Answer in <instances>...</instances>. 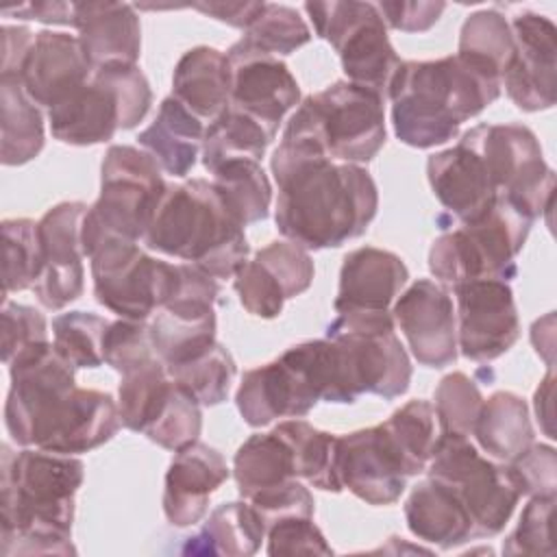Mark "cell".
<instances>
[{"label": "cell", "mask_w": 557, "mask_h": 557, "mask_svg": "<svg viewBox=\"0 0 557 557\" xmlns=\"http://www.w3.org/2000/svg\"><path fill=\"white\" fill-rule=\"evenodd\" d=\"M278 185L276 228L307 248H337L366 233L379 209L370 172L355 163H335L309 141L281 137L270 157Z\"/></svg>", "instance_id": "1"}, {"label": "cell", "mask_w": 557, "mask_h": 557, "mask_svg": "<svg viewBox=\"0 0 557 557\" xmlns=\"http://www.w3.org/2000/svg\"><path fill=\"white\" fill-rule=\"evenodd\" d=\"M74 370L54 346L9 366L4 426L15 444L78 455L117 433L122 420L113 396L76 387Z\"/></svg>", "instance_id": "2"}, {"label": "cell", "mask_w": 557, "mask_h": 557, "mask_svg": "<svg viewBox=\"0 0 557 557\" xmlns=\"http://www.w3.org/2000/svg\"><path fill=\"white\" fill-rule=\"evenodd\" d=\"M85 466L74 455L2 444L0 544L2 555H70L74 496Z\"/></svg>", "instance_id": "3"}, {"label": "cell", "mask_w": 557, "mask_h": 557, "mask_svg": "<svg viewBox=\"0 0 557 557\" xmlns=\"http://www.w3.org/2000/svg\"><path fill=\"white\" fill-rule=\"evenodd\" d=\"M500 96V83L457 54L435 61H403L392 78V124L411 148H433L457 137L459 126Z\"/></svg>", "instance_id": "4"}, {"label": "cell", "mask_w": 557, "mask_h": 557, "mask_svg": "<svg viewBox=\"0 0 557 557\" xmlns=\"http://www.w3.org/2000/svg\"><path fill=\"white\" fill-rule=\"evenodd\" d=\"M144 244L194 263L213 278H233L250 250L244 226L226 211L213 183L205 178L165 187Z\"/></svg>", "instance_id": "5"}, {"label": "cell", "mask_w": 557, "mask_h": 557, "mask_svg": "<svg viewBox=\"0 0 557 557\" xmlns=\"http://www.w3.org/2000/svg\"><path fill=\"white\" fill-rule=\"evenodd\" d=\"M331 339H309L287 348L278 359L244 372L235 394L248 426L276 418H302L318 400L331 403L335 387Z\"/></svg>", "instance_id": "6"}, {"label": "cell", "mask_w": 557, "mask_h": 557, "mask_svg": "<svg viewBox=\"0 0 557 557\" xmlns=\"http://www.w3.org/2000/svg\"><path fill=\"white\" fill-rule=\"evenodd\" d=\"M159 163L141 148L115 144L100 168V196L83 220V252L89 257L107 239H144L165 191Z\"/></svg>", "instance_id": "7"}, {"label": "cell", "mask_w": 557, "mask_h": 557, "mask_svg": "<svg viewBox=\"0 0 557 557\" xmlns=\"http://www.w3.org/2000/svg\"><path fill=\"white\" fill-rule=\"evenodd\" d=\"M283 135L309 139L329 159L366 163L385 144L383 98L355 83L337 81L307 96L287 120Z\"/></svg>", "instance_id": "8"}, {"label": "cell", "mask_w": 557, "mask_h": 557, "mask_svg": "<svg viewBox=\"0 0 557 557\" xmlns=\"http://www.w3.org/2000/svg\"><path fill=\"white\" fill-rule=\"evenodd\" d=\"M533 220L505 196L476 222L442 233L429 250V270L446 285L468 281H509Z\"/></svg>", "instance_id": "9"}, {"label": "cell", "mask_w": 557, "mask_h": 557, "mask_svg": "<svg viewBox=\"0 0 557 557\" xmlns=\"http://www.w3.org/2000/svg\"><path fill=\"white\" fill-rule=\"evenodd\" d=\"M150 104V83L137 65L102 67L89 83L48 109L50 133L70 146L104 144L120 128L137 126Z\"/></svg>", "instance_id": "10"}, {"label": "cell", "mask_w": 557, "mask_h": 557, "mask_svg": "<svg viewBox=\"0 0 557 557\" xmlns=\"http://www.w3.org/2000/svg\"><path fill=\"white\" fill-rule=\"evenodd\" d=\"M426 470L459 496L472 524V540L498 535L520 500L507 468L483 457L468 435L440 433Z\"/></svg>", "instance_id": "11"}, {"label": "cell", "mask_w": 557, "mask_h": 557, "mask_svg": "<svg viewBox=\"0 0 557 557\" xmlns=\"http://www.w3.org/2000/svg\"><path fill=\"white\" fill-rule=\"evenodd\" d=\"M315 35L329 41L342 59L348 83H355L379 98H387L400 57L387 39V26L370 2H305Z\"/></svg>", "instance_id": "12"}, {"label": "cell", "mask_w": 557, "mask_h": 557, "mask_svg": "<svg viewBox=\"0 0 557 557\" xmlns=\"http://www.w3.org/2000/svg\"><path fill=\"white\" fill-rule=\"evenodd\" d=\"M94 296L126 320H146L176 289L178 263L146 255L137 242L107 239L91 255Z\"/></svg>", "instance_id": "13"}, {"label": "cell", "mask_w": 557, "mask_h": 557, "mask_svg": "<svg viewBox=\"0 0 557 557\" xmlns=\"http://www.w3.org/2000/svg\"><path fill=\"white\" fill-rule=\"evenodd\" d=\"M483 157L498 196L531 220L553 205L555 172L546 165L535 133L522 124H479L461 135Z\"/></svg>", "instance_id": "14"}, {"label": "cell", "mask_w": 557, "mask_h": 557, "mask_svg": "<svg viewBox=\"0 0 557 557\" xmlns=\"http://www.w3.org/2000/svg\"><path fill=\"white\" fill-rule=\"evenodd\" d=\"M335 352V403H355L361 394L392 400L407 392L411 361L394 329H348L329 324Z\"/></svg>", "instance_id": "15"}, {"label": "cell", "mask_w": 557, "mask_h": 557, "mask_svg": "<svg viewBox=\"0 0 557 557\" xmlns=\"http://www.w3.org/2000/svg\"><path fill=\"white\" fill-rule=\"evenodd\" d=\"M218 281L194 263H178L172 298L148 324L154 355L165 368L185 363L215 344Z\"/></svg>", "instance_id": "16"}, {"label": "cell", "mask_w": 557, "mask_h": 557, "mask_svg": "<svg viewBox=\"0 0 557 557\" xmlns=\"http://www.w3.org/2000/svg\"><path fill=\"white\" fill-rule=\"evenodd\" d=\"M457 309V348L472 361L505 355L520 335L518 311L509 283L483 278L453 287Z\"/></svg>", "instance_id": "17"}, {"label": "cell", "mask_w": 557, "mask_h": 557, "mask_svg": "<svg viewBox=\"0 0 557 557\" xmlns=\"http://www.w3.org/2000/svg\"><path fill=\"white\" fill-rule=\"evenodd\" d=\"M85 202H59L37 222L41 244V272L33 285L46 309H63L83 294V220Z\"/></svg>", "instance_id": "18"}, {"label": "cell", "mask_w": 557, "mask_h": 557, "mask_svg": "<svg viewBox=\"0 0 557 557\" xmlns=\"http://www.w3.org/2000/svg\"><path fill=\"white\" fill-rule=\"evenodd\" d=\"M513 54L503 70L500 87L522 111H544L555 104L557 30L540 13H518L513 17Z\"/></svg>", "instance_id": "19"}, {"label": "cell", "mask_w": 557, "mask_h": 557, "mask_svg": "<svg viewBox=\"0 0 557 557\" xmlns=\"http://www.w3.org/2000/svg\"><path fill=\"white\" fill-rule=\"evenodd\" d=\"M226 59L231 72L228 104L252 115L276 135L283 115L300 104L296 78L278 57L255 48L244 37L228 48Z\"/></svg>", "instance_id": "20"}, {"label": "cell", "mask_w": 557, "mask_h": 557, "mask_svg": "<svg viewBox=\"0 0 557 557\" xmlns=\"http://www.w3.org/2000/svg\"><path fill=\"white\" fill-rule=\"evenodd\" d=\"M392 315L420 366L446 368L455 363L457 320L450 292L444 285L418 278L398 296Z\"/></svg>", "instance_id": "21"}, {"label": "cell", "mask_w": 557, "mask_h": 557, "mask_svg": "<svg viewBox=\"0 0 557 557\" xmlns=\"http://www.w3.org/2000/svg\"><path fill=\"white\" fill-rule=\"evenodd\" d=\"M335 468L342 490L368 505H392L405 492V466L381 424L337 437Z\"/></svg>", "instance_id": "22"}, {"label": "cell", "mask_w": 557, "mask_h": 557, "mask_svg": "<svg viewBox=\"0 0 557 557\" xmlns=\"http://www.w3.org/2000/svg\"><path fill=\"white\" fill-rule=\"evenodd\" d=\"M426 176L435 198L461 224L483 218L498 198L481 152L463 137L429 157Z\"/></svg>", "instance_id": "23"}, {"label": "cell", "mask_w": 557, "mask_h": 557, "mask_svg": "<svg viewBox=\"0 0 557 557\" xmlns=\"http://www.w3.org/2000/svg\"><path fill=\"white\" fill-rule=\"evenodd\" d=\"M224 457L202 442H191L170 461L163 487V513L172 527L185 529L200 522L209 509L211 494L228 479Z\"/></svg>", "instance_id": "24"}, {"label": "cell", "mask_w": 557, "mask_h": 557, "mask_svg": "<svg viewBox=\"0 0 557 557\" xmlns=\"http://www.w3.org/2000/svg\"><path fill=\"white\" fill-rule=\"evenodd\" d=\"M91 72L78 37L39 30L22 67V85L37 107L52 109L89 83Z\"/></svg>", "instance_id": "25"}, {"label": "cell", "mask_w": 557, "mask_h": 557, "mask_svg": "<svg viewBox=\"0 0 557 557\" xmlns=\"http://www.w3.org/2000/svg\"><path fill=\"white\" fill-rule=\"evenodd\" d=\"M409 278L403 259L389 250L361 246L344 257L339 289L333 302L337 313H381L400 294Z\"/></svg>", "instance_id": "26"}, {"label": "cell", "mask_w": 557, "mask_h": 557, "mask_svg": "<svg viewBox=\"0 0 557 557\" xmlns=\"http://www.w3.org/2000/svg\"><path fill=\"white\" fill-rule=\"evenodd\" d=\"M78 44L91 70L137 65L141 26L126 2H74Z\"/></svg>", "instance_id": "27"}, {"label": "cell", "mask_w": 557, "mask_h": 557, "mask_svg": "<svg viewBox=\"0 0 557 557\" xmlns=\"http://www.w3.org/2000/svg\"><path fill=\"white\" fill-rule=\"evenodd\" d=\"M172 96L198 120L213 122L231 100L226 54L211 46L187 50L174 67Z\"/></svg>", "instance_id": "28"}, {"label": "cell", "mask_w": 557, "mask_h": 557, "mask_svg": "<svg viewBox=\"0 0 557 557\" xmlns=\"http://www.w3.org/2000/svg\"><path fill=\"white\" fill-rule=\"evenodd\" d=\"M405 520L420 542L442 550L472 540V524L459 496L431 476L411 490L405 503Z\"/></svg>", "instance_id": "29"}, {"label": "cell", "mask_w": 557, "mask_h": 557, "mask_svg": "<svg viewBox=\"0 0 557 557\" xmlns=\"http://www.w3.org/2000/svg\"><path fill=\"white\" fill-rule=\"evenodd\" d=\"M205 126L174 96H168L157 117L137 135V144L146 150L165 174L187 176L202 152Z\"/></svg>", "instance_id": "30"}, {"label": "cell", "mask_w": 557, "mask_h": 557, "mask_svg": "<svg viewBox=\"0 0 557 557\" xmlns=\"http://www.w3.org/2000/svg\"><path fill=\"white\" fill-rule=\"evenodd\" d=\"M472 435L476 444L498 461H511L533 444V426L527 403L513 392H496L483 400Z\"/></svg>", "instance_id": "31"}, {"label": "cell", "mask_w": 557, "mask_h": 557, "mask_svg": "<svg viewBox=\"0 0 557 557\" xmlns=\"http://www.w3.org/2000/svg\"><path fill=\"white\" fill-rule=\"evenodd\" d=\"M2 137L0 157L4 165H24L44 148V117L24 91L22 78L0 76Z\"/></svg>", "instance_id": "32"}, {"label": "cell", "mask_w": 557, "mask_h": 557, "mask_svg": "<svg viewBox=\"0 0 557 557\" xmlns=\"http://www.w3.org/2000/svg\"><path fill=\"white\" fill-rule=\"evenodd\" d=\"M265 535L268 529L252 505L248 500H233L211 511L200 533L189 537L185 550L242 557L257 553Z\"/></svg>", "instance_id": "33"}, {"label": "cell", "mask_w": 557, "mask_h": 557, "mask_svg": "<svg viewBox=\"0 0 557 557\" xmlns=\"http://www.w3.org/2000/svg\"><path fill=\"white\" fill-rule=\"evenodd\" d=\"M276 135L252 115L228 104L209 126L202 137V165L213 172L226 161L252 159L259 161Z\"/></svg>", "instance_id": "34"}, {"label": "cell", "mask_w": 557, "mask_h": 557, "mask_svg": "<svg viewBox=\"0 0 557 557\" xmlns=\"http://www.w3.org/2000/svg\"><path fill=\"white\" fill-rule=\"evenodd\" d=\"M233 476L244 500L289 479H298L292 448L274 429L270 433L250 435L237 448L233 457Z\"/></svg>", "instance_id": "35"}, {"label": "cell", "mask_w": 557, "mask_h": 557, "mask_svg": "<svg viewBox=\"0 0 557 557\" xmlns=\"http://www.w3.org/2000/svg\"><path fill=\"white\" fill-rule=\"evenodd\" d=\"M211 174V183L222 205L244 228L268 218L272 202V185L259 161H226Z\"/></svg>", "instance_id": "36"}, {"label": "cell", "mask_w": 557, "mask_h": 557, "mask_svg": "<svg viewBox=\"0 0 557 557\" xmlns=\"http://www.w3.org/2000/svg\"><path fill=\"white\" fill-rule=\"evenodd\" d=\"M513 54L511 26L503 13L481 9L466 17L459 33L457 57L476 72L500 83L503 70Z\"/></svg>", "instance_id": "37"}, {"label": "cell", "mask_w": 557, "mask_h": 557, "mask_svg": "<svg viewBox=\"0 0 557 557\" xmlns=\"http://www.w3.org/2000/svg\"><path fill=\"white\" fill-rule=\"evenodd\" d=\"M274 431L287 442L294 457L296 476L305 479L318 490L342 492L337 479L335 457H337V435L318 431L305 420H285L274 426Z\"/></svg>", "instance_id": "38"}, {"label": "cell", "mask_w": 557, "mask_h": 557, "mask_svg": "<svg viewBox=\"0 0 557 557\" xmlns=\"http://www.w3.org/2000/svg\"><path fill=\"white\" fill-rule=\"evenodd\" d=\"M174 387L163 361L157 357L122 374L117 387V411L126 429L144 433L165 407Z\"/></svg>", "instance_id": "39"}, {"label": "cell", "mask_w": 557, "mask_h": 557, "mask_svg": "<svg viewBox=\"0 0 557 557\" xmlns=\"http://www.w3.org/2000/svg\"><path fill=\"white\" fill-rule=\"evenodd\" d=\"M385 435L394 444L407 476L426 470L435 435V409L429 400H409L381 422Z\"/></svg>", "instance_id": "40"}, {"label": "cell", "mask_w": 557, "mask_h": 557, "mask_svg": "<svg viewBox=\"0 0 557 557\" xmlns=\"http://www.w3.org/2000/svg\"><path fill=\"white\" fill-rule=\"evenodd\" d=\"M165 370L174 379V383H178L205 407H213L226 400L231 383L237 372L231 352L218 342L202 355L185 363L170 366Z\"/></svg>", "instance_id": "41"}, {"label": "cell", "mask_w": 557, "mask_h": 557, "mask_svg": "<svg viewBox=\"0 0 557 557\" xmlns=\"http://www.w3.org/2000/svg\"><path fill=\"white\" fill-rule=\"evenodd\" d=\"M41 272V244L37 222L11 218L2 222V294L33 289Z\"/></svg>", "instance_id": "42"}, {"label": "cell", "mask_w": 557, "mask_h": 557, "mask_svg": "<svg viewBox=\"0 0 557 557\" xmlns=\"http://www.w3.org/2000/svg\"><path fill=\"white\" fill-rule=\"evenodd\" d=\"M109 320L91 311H67L52 320V346L76 370L98 368L102 357V337Z\"/></svg>", "instance_id": "43"}, {"label": "cell", "mask_w": 557, "mask_h": 557, "mask_svg": "<svg viewBox=\"0 0 557 557\" xmlns=\"http://www.w3.org/2000/svg\"><path fill=\"white\" fill-rule=\"evenodd\" d=\"M244 39L268 54H292L309 44L311 30L300 13L285 4L265 2L257 20L246 28Z\"/></svg>", "instance_id": "44"}, {"label": "cell", "mask_w": 557, "mask_h": 557, "mask_svg": "<svg viewBox=\"0 0 557 557\" xmlns=\"http://www.w3.org/2000/svg\"><path fill=\"white\" fill-rule=\"evenodd\" d=\"M483 396L476 383L463 372L446 374L435 389V418L440 433L472 435L474 422L479 418Z\"/></svg>", "instance_id": "45"}, {"label": "cell", "mask_w": 557, "mask_h": 557, "mask_svg": "<svg viewBox=\"0 0 557 557\" xmlns=\"http://www.w3.org/2000/svg\"><path fill=\"white\" fill-rule=\"evenodd\" d=\"M174 381V379H172ZM202 429L200 403L174 383L170 398L144 435L165 450H178L198 440Z\"/></svg>", "instance_id": "46"}, {"label": "cell", "mask_w": 557, "mask_h": 557, "mask_svg": "<svg viewBox=\"0 0 557 557\" xmlns=\"http://www.w3.org/2000/svg\"><path fill=\"white\" fill-rule=\"evenodd\" d=\"M50 346L48 324L35 307L4 300L2 307V361L9 366L15 359L33 355Z\"/></svg>", "instance_id": "47"}, {"label": "cell", "mask_w": 557, "mask_h": 557, "mask_svg": "<svg viewBox=\"0 0 557 557\" xmlns=\"http://www.w3.org/2000/svg\"><path fill=\"white\" fill-rule=\"evenodd\" d=\"M102 357L120 374L157 359L146 320L120 318L109 322L102 337Z\"/></svg>", "instance_id": "48"}, {"label": "cell", "mask_w": 557, "mask_h": 557, "mask_svg": "<svg viewBox=\"0 0 557 557\" xmlns=\"http://www.w3.org/2000/svg\"><path fill=\"white\" fill-rule=\"evenodd\" d=\"M255 259L276 278L285 300L307 292L313 281V259L307 248L294 242H272Z\"/></svg>", "instance_id": "49"}, {"label": "cell", "mask_w": 557, "mask_h": 557, "mask_svg": "<svg viewBox=\"0 0 557 557\" xmlns=\"http://www.w3.org/2000/svg\"><path fill=\"white\" fill-rule=\"evenodd\" d=\"M555 496H531L518 527L503 542V555H553L550 516Z\"/></svg>", "instance_id": "50"}, {"label": "cell", "mask_w": 557, "mask_h": 557, "mask_svg": "<svg viewBox=\"0 0 557 557\" xmlns=\"http://www.w3.org/2000/svg\"><path fill=\"white\" fill-rule=\"evenodd\" d=\"M507 472L520 496H555L557 453L548 444H531L516 459L507 461Z\"/></svg>", "instance_id": "51"}, {"label": "cell", "mask_w": 557, "mask_h": 557, "mask_svg": "<svg viewBox=\"0 0 557 557\" xmlns=\"http://www.w3.org/2000/svg\"><path fill=\"white\" fill-rule=\"evenodd\" d=\"M233 287L242 307L257 318L272 320L283 311L285 294L276 278L257 261H246L233 276Z\"/></svg>", "instance_id": "52"}, {"label": "cell", "mask_w": 557, "mask_h": 557, "mask_svg": "<svg viewBox=\"0 0 557 557\" xmlns=\"http://www.w3.org/2000/svg\"><path fill=\"white\" fill-rule=\"evenodd\" d=\"M246 500L259 513L265 529L285 518H313V496L298 479L257 492Z\"/></svg>", "instance_id": "53"}, {"label": "cell", "mask_w": 557, "mask_h": 557, "mask_svg": "<svg viewBox=\"0 0 557 557\" xmlns=\"http://www.w3.org/2000/svg\"><path fill=\"white\" fill-rule=\"evenodd\" d=\"M268 555H333L313 518H285L268 527Z\"/></svg>", "instance_id": "54"}, {"label": "cell", "mask_w": 557, "mask_h": 557, "mask_svg": "<svg viewBox=\"0 0 557 557\" xmlns=\"http://www.w3.org/2000/svg\"><path fill=\"white\" fill-rule=\"evenodd\" d=\"M385 26L403 33H422L429 30L440 15L444 13L446 4L444 2H379L376 4Z\"/></svg>", "instance_id": "55"}, {"label": "cell", "mask_w": 557, "mask_h": 557, "mask_svg": "<svg viewBox=\"0 0 557 557\" xmlns=\"http://www.w3.org/2000/svg\"><path fill=\"white\" fill-rule=\"evenodd\" d=\"M35 41V35L28 26H2V52H0V76L22 78V67L28 57V50Z\"/></svg>", "instance_id": "56"}, {"label": "cell", "mask_w": 557, "mask_h": 557, "mask_svg": "<svg viewBox=\"0 0 557 557\" xmlns=\"http://www.w3.org/2000/svg\"><path fill=\"white\" fill-rule=\"evenodd\" d=\"M9 13L22 20H35L41 24L76 26L74 2H26V4L2 9V15H9Z\"/></svg>", "instance_id": "57"}, {"label": "cell", "mask_w": 557, "mask_h": 557, "mask_svg": "<svg viewBox=\"0 0 557 557\" xmlns=\"http://www.w3.org/2000/svg\"><path fill=\"white\" fill-rule=\"evenodd\" d=\"M263 4L265 2H242V0H235V2H194L191 9L205 13V15H211L228 26H235V28H248L257 15L263 11Z\"/></svg>", "instance_id": "58"}, {"label": "cell", "mask_w": 557, "mask_h": 557, "mask_svg": "<svg viewBox=\"0 0 557 557\" xmlns=\"http://www.w3.org/2000/svg\"><path fill=\"white\" fill-rule=\"evenodd\" d=\"M553 383H555V374L553 368H548V374L542 379L540 387L535 389V413L537 420L542 424V431L553 440Z\"/></svg>", "instance_id": "59"}]
</instances>
